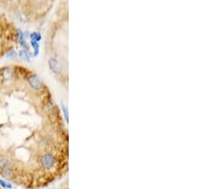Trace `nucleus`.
Returning <instances> with one entry per match:
<instances>
[{
	"label": "nucleus",
	"instance_id": "obj_1",
	"mask_svg": "<svg viewBox=\"0 0 215 189\" xmlns=\"http://www.w3.org/2000/svg\"><path fill=\"white\" fill-rule=\"evenodd\" d=\"M39 164L45 170H51V169L56 168L58 164V161L54 154L47 153L41 156L39 160Z\"/></svg>",
	"mask_w": 215,
	"mask_h": 189
},
{
	"label": "nucleus",
	"instance_id": "obj_2",
	"mask_svg": "<svg viewBox=\"0 0 215 189\" xmlns=\"http://www.w3.org/2000/svg\"><path fill=\"white\" fill-rule=\"evenodd\" d=\"M28 82L30 84V87L35 91H38L41 90V89L44 87L43 82L40 79V77L36 76V75H31L28 77Z\"/></svg>",
	"mask_w": 215,
	"mask_h": 189
},
{
	"label": "nucleus",
	"instance_id": "obj_3",
	"mask_svg": "<svg viewBox=\"0 0 215 189\" xmlns=\"http://www.w3.org/2000/svg\"><path fill=\"white\" fill-rule=\"evenodd\" d=\"M49 66H50L51 70L56 74H60L62 71V66L60 62L56 58H50V60H49Z\"/></svg>",
	"mask_w": 215,
	"mask_h": 189
},
{
	"label": "nucleus",
	"instance_id": "obj_4",
	"mask_svg": "<svg viewBox=\"0 0 215 189\" xmlns=\"http://www.w3.org/2000/svg\"><path fill=\"white\" fill-rule=\"evenodd\" d=\"M18 55L20 56L22 59H24V60H26L27 62H30L31 59H30V53H29L28 51H26V50H20V51L18 52Z\"/></svg>",
	"mask_w": 215,
	"mask_h": 189
},
{
	"label": "nucleus",
	"instance_id": "obj_5",
	"mask_svg": "<svg viewBox=\"0 0 215 189\" xmlns=\"http://www.w3.org/2000/svg\"><path fill=\"white\" fill-rule=\"evenodd\" d=\"M29 37L31 38V40L37 42V41H39L40 39H41V35L39 33H33V34L30 35V36H29Z\"/></svg>",
	"mask_w": 215,
	"mask_h": 189
},
{
	"label": "nucleus",
	"instance_id": "obj_6",
	"mask_svg": "<svg viewBox=\"0 0 215 189\" xmlns=\"http://www.w3.org/2000/svg\"><path fill=\"white\" fill-rule=\"evenodd\" d=\"M31 45L33 46V48H34V55L35 56H36L38 54H39V45H38V43L37 42H35V41H33V40H31Z\"/></svg>",
	"mask_w": 215,
	"mask_h": 189
},
{
	"label": "nucleus",
	"instance_id": "obj_7",
	"mask_svg": "<svg viewBox=\"0 0 215 189\" xmlns=\"http://www.w3.org/2000/svg\"><path fill=\"white\" fill-rule=\"evenodd\" d=\"M0 185H1L2 187H4V188H12V185H11V184L7 183L4 182L3 180H0Z\"/></svg>",
	"mask_w": 215,
	"mask_h": 189
},
{
	"label": "nucleus",
	"instance_id": "obj_8",
	"mask_svg": "<svg viewBox=\"0 0 215 189\" xmlns=\"http://www.w3.org/2000/svg\"><path fill=\"white\" fill-rule=\"evenodd\" d=\"M16 52L15 51H12V52H10V53H8L7 54V57L8 58H14V57H15L16 56Z\"/></svg>",
	"mask_w": 215,
	"mask_h": 189
},
{
	"label": "nucleus",
	"instance_id": "obj_9",
	"mask_svg": "<svg viewBox=\"0 0 215 189\" xmlns=\"http://www.w3.org/2000/svg\"><path fill=\"white\" fill-rule=\"evenodd\" d=\"M62 110L64 112V115H65V118H66V121H68V110H67V107L62 103Z\"/></svg>",
	"mask_w": 215,
	"mask_h": 189
}]
</instances>
